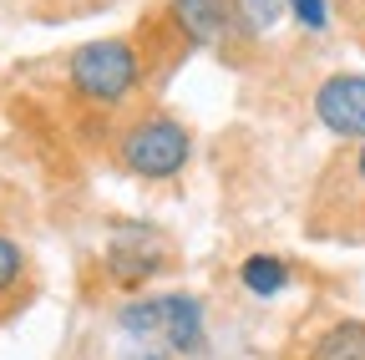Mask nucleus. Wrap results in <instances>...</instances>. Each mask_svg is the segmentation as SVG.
Listing matches in <instances>:
<instances>
[{"label":"nucleus","mask_w":365,"mask_h":360,"mask_svg":"<svg viewBox=\"0 0 365 360\" xmlns=\"http://www.w3.org/2000/svg\"><path fill=\"white\" fill-rule=\"evenodd\" d=\"M163 304H168L163 345H168L173 355H203V350H208V314H203V299H198V294H182V289H168Z\"/></svg>","instance_id":"5"},{"label":"nucleus","mask_w":365,"mask_h":360,"mask_svg":"<svg viewBox=\"0 0 365 360\" xmlns=\"http://www.w3.org/2000/svg\"><path fill=\"white\" fill-rule=\"evenodd\" d=\"M304 360H365V320H335L309 340Z\"/></svg>","instance_id":"9"},{"label":"nucleus","mask_w":365,"mask_h":360,"mask_svg":"<svg viewBox=\"0 0 365 360\" xmlns=\"http://www.w3.org/2000/svg\"><path fill=\"white\" fill-rule=\"evenodd\" d=\"M66 81L71 92L91 107H122L137 81H143V56L127 36H107V41H86L66 56Z\"/></svg>","instance_id":"2"},{"label":"nucleus","mask_w":365,"mask_h":360,"mask_svg":"<svg viewBox=\"0 0 365 360\" xmlns=\"http://www.w3.org/2000/svg\"><path fill=\"white\" fill-rule=\"evenodd\" d=\"M314 117L330 138L365 143V76L360 71H335L314 86Z\"/></svg>","instance_id":"4"},{"label":"nucleus","mask_w":365,"mask_h":360,"mask_svg":"<svg viewBox=\"0 0 365 360\" xmlns=\"http://www.w3.org/2000/svg\"><path fill=\"white\" fill-rule=\"evenodd\" d=\"M289 16L304 31H325L330 26V6H325V0H289Z\"/></svg>","instance_id":"12"},{"label":"nucleus","mask_w":365,"mask_h":360,"mask_svg":"<svg viewBox=\"0 0 365 360\" xmlns=\"http://www.w3.org/2000/svg\"><path fill=\"white\" fill-rule=\"evenodd\" d=\"M168 21L188 46H218L228 31V0H168Z\"/></svg>","instance_id":"6"},{"label":"nucleus","mask_w":365,"mask_h":360,"mask_svg":"<svg viewBox=\"0 0 365 360\" xmlns=\"http://www.w3.org/2000/svg\"><path fill=\"white\" fill-rule=\"evenodd\" d=\"M168 254L173 249L153 223L122 218V223H112V239H107V274L122 289H143L148 279H158L168 269Z\"/></svg>","instance_id":"3"},{"label":"nucleus","mask_w":365,"mask_h":360,"mask_svg":"<svg viewBox=\"0 0 365 360\" xmlns=\"http://www.w3.org/2000/svg\"><path fill=\"white\" fill-rule=\"evenodd\" d=\"M289 279H294V269H289V259L284 254H249L244 264H239V284L254 294V299H274V294H284L289 289Z\"/></svg>","instance_id":"8"},{"label":"nucleus","mask_w":365,"mask_h":360,"mask_svg":"<svg viewBox=\"0 0 365 360\" xmlns=\"http://www.w3.org/2000/svg\"><path fill=\"white\" fill-rule=\"evenodd\" d=\"M289 16V0H228V26H239L244 36H269Z\"/></svg>","instance_id":"10"},{"label":"nucleus","mask_w":365,"mask_h":360,"mask_svg":"<svg viewBox=\"0 0 365 360\" xmlns=\"http://www.w3.org/2000/svg\"><path fill=\"white\" fill-rule=\"evenodd\" d=\"M163 325H168V304L163 294H137L117 309V330L137 345H158L163 340Z\"/></svg>","instance_id":"7"},{"label":"nucleus","mask_w":365,"mask_h":360,"mask_svg":"<svg viewBox=\"0 0 365 360\" xmlns=\"http://www.w3.org/2000/svg\"><path fill=\"white\" fill-rule=\"evenodd\" d=\"M335 173H345L350 193H360V203H365V143H355L350 158H345V168H335Z\"/></svg>","instance_id":"13"},{"label":"nucleus","mask_w":365,"mask_h":360,"mask_svg":"<svg viewBox=\"0 0 365 360\" xmlns=\"http://www.w3.org/2000/svg\"><path fill=\"white\" fill-rule=\"evenodd\" d=\"M132 360H173V350H168V345H137Z\"/></svg>","instance_id":"14"},{"label":"nucleus","mask_w":365,"mask_h":360,"mask_svg":"<svg viewBox=\"0 0 365 360\" xmlns=\"http://www.w3.org/2000/svg\"><path fill=\"white\" fill-rule=\"evenodd\" d=\"M21 279H26V249L11 234H0V299H6Z\"/></svg>","instance_id":"11"},{"label":"nucleus","mask_w":365,"mask_h":360,"mask_svg":"<svg viewBox=\"0 0 365 360\" xmlns=\"http://www.w3.org/2000/svg\"><path fill=\"white\" fill-rule=\"evenodd\" d=\"M117 163L137 183H173L193 163V132L173 112H143L137 122L122 127L117 138Z\"/></svg>","instance_id":"1"}]
</instances>
